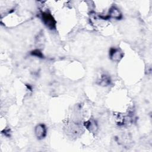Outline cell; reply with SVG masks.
Here are the masks:
<instances>
[{
	"mask_svg": "<svg viewBox=\"0 0 152 152\" xmlns=\"http://www.w3.org/2000/svg\"><path fill=\"white\" fill-rule=\"evenodd\" d=\"M41 15L42 21L47 27L50 30H53L56 28V22L53 16L49 12H43Z\"/></svg>",
	"mask_w": 152,
	"mask_h": 152,
	"instance_id": "6da1fadb",
	"label": "cell"
},
{
	"mask_svg": "<svg viewBox=\"0 0 152 152\" xmlns=\"http://www.w3.org/2000/svg\"><path fill=\"white\" fill-rule=\"evenodd\" d=\"M46 128L45 125L43 124H39L35 127V135L39 140H42L44 138L46 135Z\"/></svg>",
	"mask_w": 152,
	"mask_h": 152,
	"instance_id": "7a4b0ae2",
	"label": "cell"
},
{
	"mask_svg": "<svg viewBox=\"0 0 152 152\" xmlns=\"http://www.w3.org/2000/svg\"><path fill=\"white\" fill-rule=\"evenodd\" d=\"M109 55L112 60L118 62L122 58L124 54L119 49L112 48L110 49Z\"/></svg>",
	"mask_w": 152,
	"mask_h": 152,
	"instance_id": "3957f363",
	"label": "cell"
},
{
	"mask_svg": "<svg viewBox=\"0 0 152 152\" xmlns=\"http://www.w3.org/2000/svg\"><path fill=\"white\" fill-rule=\"evenodd\" d=\"M109 18H113L115 19H117V20H119L122 18V14L120 12V11L119 10L118 8H117L116 7L113 6L112 7L110 8V10H109V15H107Z\"/></svg>",
	"mask_w": 152,
	"mask_h": 152,
	"instance_id": "277c9868",
	"label": "cell"
},
{
	"mask_svg": "<svg viewBox=\"0 0 152 152\" xmlns=\"http://www.w3.org/2000/svg\"><path fill=\"white\" fill-rule=\"evenodd\" d=\"M85 126L91 132H95L97 129V125L95 121L89 120L85 122Z\"/></svg>",
	"mask_w": 152,
	"mask_h": 152,
	"instance_id": "5b68a950",
	"label": "cell"
},
{
	"mask_svg": "<svg viewBox=\"0 0 152 152\" xmlns=\"http://www.w3.org/2000/svg\"><path fill=\"white\" fill-rule=\"evenodd\" d=\"M110 83V78L106 75H103L100 78V81H99V84L103 86H107L108 85H109Z\"/></svg>",
	"mask_w": 152,
	"mask_h": 152,
	"instance_id": "8992f818",
	"label": "cell"
},
{
	"mask_svg": "<svg viewBox=\"0 0 152 152\" xmlns=\"http://www.w3.org/2000/svg\"><path fill=\"white\" fill-rule=\"evenodd\" d=\"M31 55H33V56H36L39 57V58H43V55L42 53L39 49H36V50H33L31 52Z\"/></svg>",
	"mask_w": 152,
	"mask_h": 152,
	"instance_id": "52a82bcc",
	"label": "cell"
}]
</instances>
